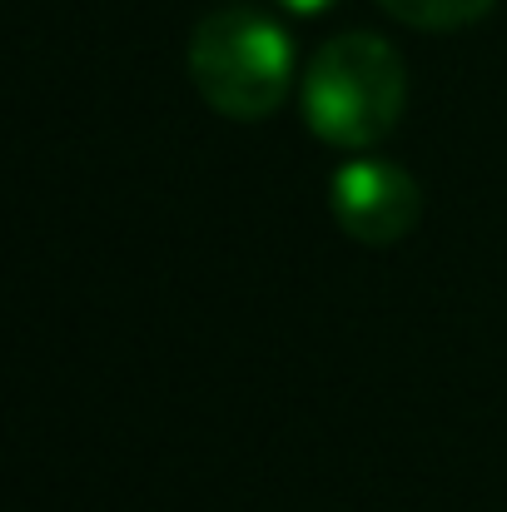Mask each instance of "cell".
<instances>
[{
    "label": "cell",
    "instance_id": "1",
    "mask_svg": "<svg viewBox=\"0 0 507 512\" xmlns=\"http://www.w3.org/2000/svg\"><path fill=\"white\" fill-rule=\"evenodd\" d=\"M403 100V55L373 30H343L324 40L299 85L304 125L334 150L383 145L403 120Z\"/></svg>",
    "mask_w": 507,
    "mask_h": 512
},
{
    "label": "cell",
    "instance_id": "2",
    "mask_svg": "<svg viewBox=\"0 0 507 512\" xmlns=\"http://www.w3.org/2000/svg\"><path fill=\"white\" fill-rule=\"evenodd\" d=\"M184 65L199 100L239 125L269 120L294 85V45L284 25L254 5L209 10L189 35Z\"/></svg>",
    "mask_w": 507,
    "mask_h": 512
},
{
    "label": "cell",
    "instance_id": "3",
    "mask_svg": "<svg viewBox=\"0 0 507 512\" xmlns=\"http://www.w3.org/2000/svg\"><path fill=\"white\" fill-rule=\"evenodd\" d=\"M329 209L334 224L368 249H393L403 244L418 219H423V189L418 179L393 165V160H348L329 184Z\"/></svg>",
    "mask_w": 507,
    "mask_h": 512
},
{
    "label": "cell",
    "instance_id": "4",
    "mask_svg": "<svg viewBox=\"0 0 507 512\" xmlns=\"http://www.w3.org/2000/svg\"><path fill=\"white\" fill-rule=\"evenodd\" d=\"M378 5L413 30H463L478 25L498 0H378Z\"/></svg>",
    "mask_w": 507,
    "mask_h": 512
},
{
    "label": "cell",
    "instance_id": "5",
    "mask_svg": "<svg viewBox=\"0 0 507 512\" xmlns=\"http://www.w3.org/2000/svg\"><path fill=\"white\" fill-rule=\"evenodd\" d=\"M284 10H294V15H324L329 5H338V0H279Z\"/></svg>",
    "mask_w": 507,
    "mask_h": 512
}]
</instances>
